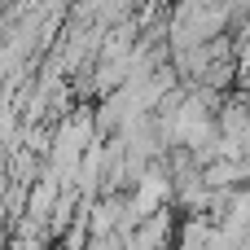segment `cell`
<instances>
[{
  "label": "cell",
  "mask_w": 250,
  "mask_h": 250,
  "mask_svg": "<svg viewBox=\"0 0 250 250\" xmlns=\"http://www.w3.org/2000/svg\"><path fill=\"white\" fill-rule=\"evenodd\" d=\"M114 220H119V202H101V207H97V220H92V229H97V233H105Z\"/></svg>",
  "instance_id": "cell-2"
},
{
  "label": "cell",
  "mask_w": 250,
  "mask_h": 250,
  "mask_svg": "<svg viewBox=\"0 0 250 250\" xmlns=\"http://www.w3.org/2000/svg\"><path fill=\"white\" fill-rule=\"evenodd\" d=\"M163 237H167V215H149V220H141V229L127 237V250H158Z\"/></svg>",
  "instance_id": "cell-1"
}]
</instances>
